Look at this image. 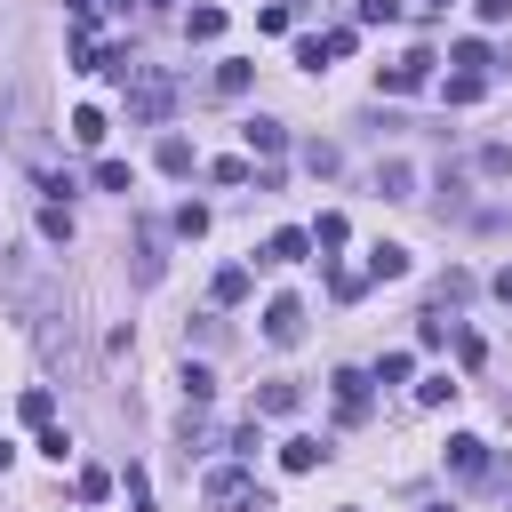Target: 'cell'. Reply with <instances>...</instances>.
Masks as SVG:
<instances>
[{
	"mask_svg": "<svg viewBox=\"0 0 512 512\" xmlns=\"http://www.w3.org/2000/svg\"><path fill=\"white\" fill-rule=\"evenodd\" d=\"M328 288H336V296H344V304H352V296H360V288H368V272H344V264H336V272H328Z\"/></svg>",
	"mask_w": 512,
	"mask_h": 512,
	"instance_id": "29",
	"label": "cell"
},
{
	"mask_svg": "<svg viewBox=\"0 0 512 512\" xmlns=\"http://www.w3.org/2000/svg\"><path fill=\"white\" fill-rule=\"evenodd\" d=\"M48 416H56V400H48V384H32V392H24V424L48 432Z\"/></svg>",
	"mask_w": 512,
	"mask_h": 512,
	"instance_id": "24",
	"label": "cell"
},
{
	"mask_svg": "<svg viewBox=\"0 0 512 512\" xmlns=\"http://www.w3.org/2000/svg\"><path fill=\"white\" fill-rule=\"evenodd\" d=\"M432 64H440L432 48H408L400 64H384V88H392V96H408V88H424V80H432Z\"/></svg>",
	"mask_w": 512,
	"mask_h": 512,
	"instance_id": "3",
	"label": "cell"
},
{
	"mask_svg": "<svg viewBox=\"0 0 512 512\" xmlns=\"http://www.w3.org/2000/svg\"><path fill=\"white\" fill-rule=\"evenodd\" d=\"M208 296H216V304H240V296H248V264H224V272L208 280Z\"/></svg>",
	"mask_w": 512,
	"mask_h": 512,
	"instance_id": "14",
	"label": "cell"
},
{
	"mask_svg": "<svg viewBox=\"0 0 512 512\" xmlns=\"http://www.w3.org/2000/svg\"><path fill=\"white\" fill-rule=\"evenodd\" d=\"M376 384H408V352H384L376 360Z\"/></svg>",
	"mask_w": 512,
	"mask_h": 512,
	"instance_id": "30",
	"label": "cell"
},
{
	"mask_svg": "<svg viewBox=\"0 0 512 512\" xmlns=\"http://www.w3.org/2000/svg\"><path fill=\"white\" fill-rule=\"evenodd\" d=\"M472 8H480L488 24H512V0H472Z\"/></svg>",
	"mask_w": 512,
	"mask_h": 512,
	"instance_id": "32",
	"label": "cell"
},
{
	"mask_svg": "<svg viewBox=\"0 0 512 512\" xmlns=\"http://www.w3.org/2000/svg\"><path fill=\"white\" fill-rule=\"evenodd\" d=\"M296 336H304V304L296 296H272L264 304V344H296Z\"/></svg>",
	"mask_w": 512,
	"mask_h": 512,
	"instance_id": "4",
	"label": "cell"
},
{
	"mask_svg": "<svg viewBox=\"0 0 512 512\" xmlns=\"http://www.w3.org/2000/svg\"><path fill=\"white\" fill-rule=\"evenodd\" d=\"M344 232H352V224H344V216H336V208H328V216H320V224H312V248H344Z\"/></svg>",
	"mask_w": 512,
	"mask_h": 512,
	"instance_id": "23",
	"label": "cell"
},
{
	"mask_svg": "<svg viewBox=\"0 0 512 512\" xmlns=\"http://www.w3.org/2000/svg\"><path fill=\"white\" fill-rule=\"evenodd\" d=\"M136 280H144V288L160 280V240H152V232H136Z\"/></svg>",
	"mask_w": 512,
	"mask_h": 512,
	"instance_id": "19",
	"label": "cell"
},
{
	"mask_svg": "<svg viewBox=\"0 0 512 512\" xmlns=\"http://www.w3.org/2000/svg\"><path fill=\"white\" fill-rule=\"evenodd\" d=\"M360 24H400V0H360Z\"/></svg>",
	"mask_w": 512,
	"mask_h": 512,
	"instance_id": "31",
	"label": "cell"
},
{
	"mask_svg": "<svg viewBox=\"0 0 512 512\" xmlns=\"http://www.w3.org/2000/svg\"><path fill=\"white\" fill-rule=\"evenodd\" d=\"M480 88H488V72H448V104H480Z\"/></svg>",
	"mask_w": 512,
	"mask_h": 512,
	"instance_id": "17",
	"label": "cell"
},
{
	"mask_svg": "<svg viewBox=\"0 0 512 512\" xmlns=\"http://www.w3.org/2000/svg\"><path fill=\"white\" fill-rule=\"evenodd\" d=\"M240 136H248V152H264V160H272V152L288 144V128H280V120H248Z\"/></svg>",
	"mask_w": 512,
	"mask_h": 512,
	"instance_id": "12",
	"label": "cell"
},
{
	"mask_svg": "<svg viewBox=\"0 0 512 512\" xmlns=\"http://www.w3.org/2000/svg\"><path fill=\"white\" fill-rule=\"evenodd\" d=\"M496 296H504V304H512V264H504V272H496Z\"/></svg>",
	"mask_w": 512,
	"mask_h": 512,
	"instance_id": "33",
	"label": "cell"
},
{
	"mask_svg": "<svg viewBox=\"0 0 512 512\" xmlns=\"http://www.w3.org/2000/svg\"><path fill=\"white\" fill-rule=\"evenodd\" d=\"M400 272H408V248L400 240H376L368 248V280H400Z\"/></svg>",
	"mask_w": 512,
	"mask_h": 512,
	"instance_id": "8",
	"label": "cell"
},
{
	"mask_svg": "<svg viewBox=\"0 0 512 512\" xmlns=\"http://www.w3.org/2000/svg\"><path fill=\"white\" fill-rule=\"evenodd\" d=\"M448 472H456V480H480V472H488V440L456 432V440H448Z\"/></svg>",
	"mask_w": 512,
	"mask_h": 512,
	"instance_id": "6",
	"label": "cell"
},
{
	"mask_svg": "<svg viewBox=\"0 0 512 512\" xmlns=\"http://www.w3.org/2000/svg\"><path fill=\"white\" fill-rule=\"evenodd\" d=\"M296 400H304V392H296L288 376H272V384L256 392V416H296Z\"/></svg>",
	"mask_w": 512,
	"mask_h": 512,
	"instance_id": "9",
	"label": "cell"
},
{
	"mask_svg": "<svg viewBox=\"0 0 512 512\" xmlns=\"http://www.w3.org/2000/svg\"><path fill=\"white\" fill-rule=\"evenodd\" d=\"M8 456H16V448H8V440H0V472H8Z\"/></svg>",
	"mask_w": 512,
	"mask_h": 512,
	"instance_id": "35",
	"label": "cell"
},
{
	"mask_svg": "<svg viewBox=\"0 0 512 512\" xmlns=\"http://www.w3.org/2000/svg\"><path fill=\"white\" fill-rule=\"evenodd\" d=\"M424 8H432V16H440V8H456V0H424Z\"/></svg>",
	"mask_w": 512,
	"mask_h": 512,
	"instance_id": "36",
	"label": "cell"
},
{
	"mask_svg": "<svg viewBox=\"0 0 512 512\" xmlns=\"http://www.w3.org/2000/svg\"><path fill=\"white\" fill-rule=\"evenodd\" d=\"M160 168H168V176H192V168H200V152H192L184 136H160Z\"/></svg>",
	"mask_w": 512,
	"mask_h": 512,
	"instance_id": "13",
	"label": "cell"
},
{
	"mask_svg": "<svg viewBox=\"0 0 512 512\" xmlns=\"http://www.w3.org/2000/svg\"><path fill=\"white\" fill-rule=\"evenodd\" d=\"M448 392H456V376H448V368H440V376H424V384H416V400H424V408H440V400H448Z\"/></svg>",
	"mask_w": 512,
	"mask_h": 512,
	"instance_id": "27",
	"label": "cell"
},
{
	"mask_svg": "<svg viewBox=\"0 0 512 512\" xmlns=\"http://www.w3.org/2000/svg\"><path fill=\"white\" fill-rule=\"evenodd\" d=\"M304 248H312V232H272L256 264H304Z\"/></svg>",
	"mask_w": 512,
	"mask_h": 512,
	"instance_id": "7",
	"label": "cell"
},
{
	"mask_svg": "<svg viewBox=\"0 0 512 512\" xmlns=\"http://www.w3.org/2000/svg\"><path fill=\"white\" fill-rule=\"evenodd\" d=\"M256 80V64H216V96H240Z\"/></svg>",
	"mask_w": 512,
	"mask_h": 512,
	"instance_id": "21",
	"label": "cell"
},
{
	"mask_svg": "<svg viewBox=\"0 0 512 512\" xmlns=\"http://www.w3.org/2000/svg\"><path fill=\"white\" fill-rule=\"evenodd\" d=\"M40 232L64 248V240H72V208H56V200H48V208H40Z\"/></svg>",
	"mask_w": 512,
	"mask_h": 512,
	"instance_id": "22",
	"label": "cell"
},
{
	"mask_svg": "<svg viewBox=\"0 0 512 512\" xmlns=\"http://www.w3.org/2000/svg\"><path fill=\"white\" fill-rule=\"evenodd\" d=\"M344 512H360V504H344Z\"/></svg>",
	"mask_w": 512,
	"mask_h": 512,
	"instance_id": "37",
	"label": "cell"
},
{
	"mask_svg": "<svg viewBox=\"0 0 512 512\" xmlns=\"http://www.w3.org/2000/svg\"><path fill=\"white\" fill-rule=\"evenodd\" d=\"M408 184H416L408 160H376V192H384V200H408Z\"/></svg>",
	"mask_w": 512,
	"mask_h": 512,
	"instance_id": "10",
	"label": "cell"
},
{
	"mask_svg": "<svg viewBox=\"0 0 512 512\" xmlns=\"http://www.w3.org/2000/svg\"><path fill=\"white\" fill-rule=\"evenodd\" d=\"M336 160H344L336 144H304V168H312V176H336Z\"/></svg>",
	"mask_w": 512,
	"mask_h": 512,
	"instance_id": "25",
	"label": "cell"
},
{
	"mask_svg": "<svg viewBox=\"0 0 512 512\" xmlns=\"http://www.w3.org/2000/svg\"><path fill=\"white\" fill-rule=\"evenodd\" d=\"M208 504H216V512H240V504H256V512H264V488H256L240 464H224V472H208Z\"/></svg>",
	"mask_w": 512,
	"mask_h": 512,
	"instance_id": "2",
	"label": "cell"
},
{
	"mask_svg": "<svg viewBox=\"0 0 512 512\" xmlns=\"http://www.w3.org/2000/svg\"><path fill=\"white\" fill-rule=\"evenodd\" d=\"M176 384H184V400H192V408H208V400H216V376H208L200 360H184V376H176Z\"/></svg>",
	"mask_w": 512,
	"mask_h": 512,
	"instance_id": "15",
	"label": "cell"
},
{
	"mask_svg": "<svg viewBox=\"0 0 512 512\" xmlns=\"http://www.w3.org/2000/svg\"><path fill=\"white\" fill-rule=\"evenodd\" d=\"M176 232H184V240H200V232H208V208H200V200H184V208H176Z\"/></svg>",
	"mask_w": 512,
	"mask_h": 512,
	"instance_id": "26",
	"label": "cell"
},
{
	"mask_svg": "<svg viewBox=\"0 0 512 512\" xmlns=\"http://www.w3.org/2000/svg\"><path fill=\"white\" fill-rule=\"evenodd\" d=\"M72 144H88V152L104 144V112H96V104H80V112H72Z\"/></svg>",
	"mask_w": 512,
	"mask_h": 512,
	"instance_id": "16",
	"label": "cell"
},
{
	"mask_svg": "<svg viewBox=\"0 0 512 512\" xmlns=\"http://www.w3.org/2000/svg\"><path fill=\"white\" fill-rule=\"evenodd\" d=\"M336 416H344V424L368 416V376H360V368H336Z\"/></svg>",
	"mask_w": 512,
	"mask_h": 512,
	"instance_id": "5",
	"label": "cell"
},
{
	"mask_svg": "<svg viewBox=\"0 0 512 512\" xmlns=\"http://www.w3.org/2000/svg\"><path fill=\"white\" fill-rule=\"evenodd\" d=\"M184 32H192V40H216V32H224V8H192Z\"/></svg>",
	"mask_w": 512,
	"mask_h": 512,
	"instance_id": "20",
	"label": "cell"
},
{
	"mask_svg": "<svg viewBox=\"0 0 512 512\" xmlns=\"http://www.w3.org/2000/svg\"><path fill=\"white\" fill-rule=\"evenodd\" d=\"M96 184H104V192H136V168H128V160H96Z\"/></svg>",
	"mask_w": 512,
	"mask_h": 512,
	"instance_id": "18",
	"label": "cell"
},
{
	"mask_svg": "<svg viewBox=\"0 0 512 512\" xmlns=\"http://www.w3.org/2000/svg\"><path fill=\"white\" fill-rule=\"evenodd\" d=\"M320 456H328V440H312V432H296V440L280 448V464H288V472H312Z\"/></svg>",
	"mask_w": 512,
	"mask_h": 512,
	"instance_id": "11",
	"label": "cell"
},
{
	"mask_svg": "<svg viewBox=\"0 0 512 512\" xmlns=\"http://www.w3.org/2000/svg\"><path fill=\"white\" fill-rule=\"evenodd\" d=\"M456 72H488V48L480 40H456Z\"/></svg>",
	"mask_w": 512,
	"mask_h": 512,
	"instance_id": "28",
	"label": "cell"
},
{
	"mask_svg": "<svg viewBox=\"0 0 512 512\" xmlns=\"http://www.w3.org/2000/svg\"><path fill=\"white\" fill-rule=\"evenodd\" d=\"M64 8H72V16H88V8H96V0H64Z\"/></svg>",
	"mask_w": 512,
	"mask_h": 512,
	"instance_id": "34",
	"label": "cell"
},
{
	"mask_svg": "<svg viewBox=\"0 0 512 512\" xmlns=\"http://www.w3.org/2000/svg\"><path fill=\"white\" fill-rule=\"evenodd\" d=\"M168 104H176L168 72H136L128 80V120H168Z\"/></svg>",
	"mask_w": 512,
	"mask_h": 512,
	"instance_id": "1",
	"label": "cell"
}]
</instances>
